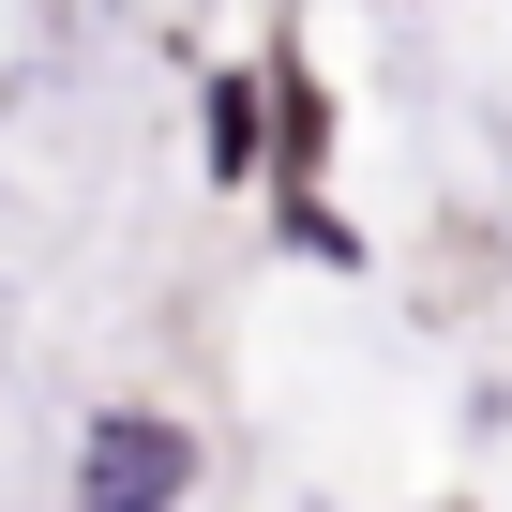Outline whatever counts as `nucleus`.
Returning <instances> with one entry per match:
<instances>
[{
    "label": "nucleus",
    "instance_id": "f257e3e1",
    "mask_svg": "<svg viewBox=\"0 0 512 512\" xmlns=\"http://www.w3.org/2000/svg\"><path fill=\"white\" fill-rule=\"evenodd\" d=\"M181 467H196V452H181L166 422H136V407H121V422L91 437V482H76V497H91V512H166V497H181Z\"/></svg>",
    "mask_w": 512,
    "mask_h": 512
}]
</instances>
